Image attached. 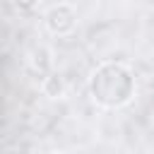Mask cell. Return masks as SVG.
<instances>
[{"label": "cell", "mask_w": 154, "mask_h": 154, "mask_svg": "<svg viewBox=\"0 0 154 154\" xmlns=\"http://www.w3.org/2000/svg\"><path fill=\"white\" fill-rule=\"evenodd\" d=\"M89 94L103 108H123L135 96V75L125 63L106 60L91 70Z\"/></svg>", "instance_id": "1"}, {"label": "cell", "mask_w": 154, "mask_h": 154, "mask_svg": "<svg viewBox=\"0 0 154 154\" xmlns=\"http://www.w3.org/2000/svg\"><path fill=\"white\" fill-rule=\"evenodd\" d=\"M43 24L53 36H67L77 26V12L70 2H58L43 14Z\"/></svg>", "instance_id": "2"}, {"label": "cell", "mask_w": 154, "mask_h": 154, "mask_svg": "<svg viewBox=\"0 0 154 154\" xmlns=\"http://www.w3.org/2000/svg\"><path fill=\"white\" fill-rule=\"evenodd\" d=\"M26 63L36 75L46 77V75L53 72V51L48 46H34L29 51V55H26Z\"/></svg>", "instance_id": "3"}, {"label": "cell", "mask_w": 154, "mask_h": 154, "mask_svg": "<svg viewBox=\"0 0 154 154\" xmlns=\"http://www.w3.org/2000/svg\"><path fill=\"white\" fill-rule=\"evenodd\" d=\"M41 91L48 99H63L65 96V79L58 72H51L41 79Z\"/></svg>", "instance_id": "4"}, {"label": "cell", "mask_w": 154, "mask_h": 154, "mask_svg": "<svg viewBox=\"0 0 154 154\" xmlns=\"http://www.w3.org/2000/svg\"><path fill=\"white\" fill-rule=\"evenodd\" d=\"M5 154H19L17 149H5Z\"/></svg>", "instance_id": "5"}, {"label": "cell", "mask_w": 154, "mask_h": 154, "mask_svg": "<svg viewBox=\"0 0 154 154\" xmlns=\"http://www.w3.org/2000/svg\"><path fill=\"white\" fill-rule=\"evenodd\" d=\"M51 154H65V152H51Z\"/></svg>", "instance_id": "6"}]
</instances>
